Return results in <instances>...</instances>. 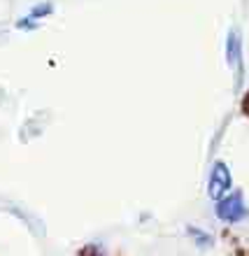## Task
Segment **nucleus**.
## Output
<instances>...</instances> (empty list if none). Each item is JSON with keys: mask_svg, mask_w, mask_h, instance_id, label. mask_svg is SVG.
<instances>
[{"mask_svg": "<svg viewBox=\"0 0 249 256\" xmlns=\"http://www.w3.org/2000/svg\"><path fill=\"white\" fill-rule=\"evenodd\" d=\"M216 216L226 224H236L247 216V205H244L242 191H233L230 196H224L216 202Z\"/></svg>", "mask_w": 249, "mask_h": 256, "instance_id": "obj_1", "label": "nucleus"}, {"mask_svg": "<svg viewBox=\"0 0 249 256\" xmlns=\"http://www.w3.org/2000/svg\"><path fill=\"white\" fill-rule=\"evenodd\" d=\"M230 184H233V180H230V170L226 163L216 161L214 166H212V170H210V182H208V194L212 200H222L224 196L230 191Z\"/></svg>", "mask_w": 249, "mask_h": 256, "instance_id": "obj_2", "label": "nucleus"}, {"mask_svg": "<svg viewBox=\"0 0 249 256\" xmlns=\"http://www.w3.org/2000/svg\"><path fill=\"white\" fill-rule=\"evenodd\" d=\"M226 58H228L230 68H236V86H240V80H242V40H240V33L236 28L228 33V40H226Z\"/></svg>", "mask_w": 249, "mask_h": 256, "instance_id": "obj_3", "label": "nucleus"}, {"mask_svg": "<svg viewBox=\"0 0 249 256\" xmlns=\"http://www.w3.org/2000/svg\"><path fill=\"white\" fill-rule=\"evenodd\" d=\"M52 12H54L52 2H40V5H35L33 10H30V14H28V16H24V19L16 24V28H21V30H24V28H26V30H30V28L38 26V21L44 19V16H47V14H52Z\"/></svg>", "mask_w": 249, "mask_h": 256, "instance_id": "obj_4", "label": "nucleus"}, {"mask_svg": "<svg viewBox=\"0 0 249 256\" xmlns=\"http://www.w3.org/2000/svg\"><path fill=\"white\" fill-rule=\"evenodd\" d=\"M80 256H105V254H102V250H98L96 244H86V247L80 252Z\"/></svg>", "mask_w": 249, "mask_h": 256, "instance_id": "obj_5", "label": "nucleus"}, {"mask_svg": "<svg viewBox=\"0 0 249 256\" xmlns=\"http://www.w3.org/2000/svg\"><path fill=\"white\" fill-rule=\"evenodd\" d=\"M242 112H244V114L249 116V94L244 96V100H242Z\"/></svg>", "mask_w": 249, "mask_h": 256, "instance_id": "obj_6", "label": "nucleus"}]
</instances>
